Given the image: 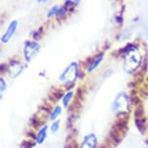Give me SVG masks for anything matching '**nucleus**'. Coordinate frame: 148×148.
I'll use <instances>...</instances> for the list:
<instances>
[{"instance_id":"nucleus-1","label":"nucleus","mask_w":148,"mask_h":148,"mask_svg":"<svg viewBox=\"0 0 148 148\" xmlns=\"http://www.w3.org/2000/svg\"><path fill=\"white\" fill-rule=\"evenodd\" d=\"M77 75H79V68H77V62H72L70 63L68 67L64 70L63 73L61 74L59 79L61 82L65 83H74L76 82Z\"/></svg>"},{"instance_id":"nucleus-2","label":"nucleus","mask_w":148,"mask_h":148,"mask_svg":"<svg viewBox=\"0 0 148 148\" xmlns=\"http://www.w3.org/2000/svg\"><path fill=\"white\" fill-rule=\"evenodd\" d=\"M40 45L37 42L34 41H28L26 42L23 47V56L24 59L27 63L31 62V61L36 57V55L40 51Z\"/></svg>"},{"instance_id":"nucleus-3","label":"nucleus","mask_w":148,"mask_h":148,"mask_svg":"<svg viewBox=\"0 0 148 148\" xmlns=\"http://www.w3.org/2000/svg\"><path fill=\"white\" fill-rule=\"evenodd\" d=\"M18 29V21H13L10 22V24L8 25L6 31L4 32V34L1 37V42L3 44H7L11 39L13 38V36L15 35V33Z\"/></svg>"},{"instance_id":"nucleus-4","label":"nucleus","mask_w":148,"mask_h":148,"mask_svg":"<svg viewBox=\"0 0 148 148\" xmlns=\"http://www.w3.org/2000/svg\"><path fill=\"white\" fill-rule=\"evenodd\" d=\"M97 147V138L94 134L87 135L83 138L79 148H96Z\"/></svg>"},{"instance_id":"nucleus-5","label":"nucleus","mask_w":148,"mask_h":148,"mask_svg":"<svg viewBox=\"0 0 148 148\" xmlns=\"http://www.w3.org/2000/svg\"><path fill=\"white\" fill-rule=\"evenodd\" d=\"M103 59H104V53H100L99 55H97V56L93 59V61L90 63V65L88 66V72L89 73L93 72L94 70L102 63Z\"/></svg>"},{"instance_id":"nucleus-6","label":"nucleus","mask_w":148,"mask_h":148,"mask_svg":"<svg viewBox=\"0 0 148 148\" xmlns=\"http://www.w3.org/2000/svg\"><path fill=\"white\" fill-rule=\"evenodd\" d=\"M47 126L45 125V127L42 128V129L39 131V133L37 134L36 141H37L38 144H42L45 141V139L47 138Z\"/></svg>"},{"instance_id":"nucleus-7","label":"nucleus","mask_w":148,"mask_h":148,"mask_svg":"<svg viewBox=\"0 0 148 148\" xmlns=\"http://www.w3.org/2000/svg\"><path fill=\"white\" fill-rule=\"evenodd\" d=\"M10 69H14V70H10L11 77H14L19 76L22 73V71H23V67L19 63H16V65H15V63H14V67L10 66Z\"/></svg>"},{"instance_id":"nucleus-8","label":"nucleus","mask_w":148,"mask_h":148,"mask_svg":"<svg viewBox=\"0 0 148 148\" xmlns=\"http://www.w3.org/2000/svg\"><path fill=\"white\" fill-rule=\"evenodd\" d=\"M136 125L139 132L141 134H145V132H146V120H143L141 118H136Z\"/></svg>"},{"instance_id":"nucleus-9","label":"nucleus","mask_w":148,"mask_h":148,"mask_svg":"<svg viewBox=\"0 0 148 148\" xmlns=\"http://www.w3.org/2000/svg\"><path fill=\"white\" fill-rule=\"evenodd\" d=\"M73 96H74V92H73L72 90L68 91V92H67V93L63 96V98H62V101H63V106H64V107H65V108H67V107H68V106H69L70 101H71V100H72Z\"/></svg>"},{"instance_id":"nucleus-10","label":"nucleus","mask_w":148,"mask_h":148,"mask_svg":"<svg viewBox=\"0 0 148 148\" xmlns=\"http://www.w3.org/2000/svg\"><path fill=\"white\" fill-rule=\"evenodd\" d=\"M61 111H62V108L59 107V106L55 107L54 110L51 112V115H49V119H51V121H52V120H55L61 114Z\"/></svg>"},{"instance_id":"nucleus-11","label":"nucleus","mask_w":148,"mask_h":148,"mask_svg":"<svg viewBox=\"0 0 148 148\" xmlns=\"http://www.w3.org/2000/svg\"><path fill=\"white\" fill-rule=\"evenodd\" d=\"M59 9H60V6H58V5H54V6H52L51 9L49 10V12H47V18H51V16L57 15Z\"/></svg>"},{"instance_id":"nucleus-12","label":"nucleus","mask_w":148,"mask_h":148,"mask_svg":"<svg viewBox=\"0 0 148 148\" xmlns=\"http://www.w3.org/2000/svg\"><path fill=\"white\" fill-rule=\"evenodd\" d=\"M136 118H141L144 114V108L142 105H138V107L136 108Z\"/></svg>"},{"instance_id":"nucleus-13","label":"nucleus","mask_w":148,"mask_h":148,"mask_svg":"<svg viewBox=\"0 0 148 148\" xmlns=\"http://www.w3.org/2000/svg\"><path fill=\"white\" fill-rule=\"evenodd\" d=\"M60 127V120H56V121L52 122L51 126V133H56L58 130H59Z\"/></svg>"},{"instance_id":"nucleus-14","label":"nucleus","mask_w":148,"mask_h":148,"mask_svg":"<svg viewBox=\"0 0 148 148\" xmlns=\"http://www.w3.org/2000/svg\"><path fill=\"white\" fill-rule=\"evenodd\" d=\"M30 125H31V127L34 128V129H38V128L40 127V123L38 121V118H36V115L32 116V118L30 119Z\"/></svg>"},{"instance_id":"nucleus-15","label":"nucleus","mask_w":148,"mask_h":148,"mask_svg":"<svg viewBox=\"0 0 148 148\" xmlns=\"http://www.w3.org/2000/svg\"><path fill=\"white\" fill-rule=\"evenodd\" d=\"M34 145H35V143H33L32 141L23 140V141H22V143L21 144V148H32Z\"/></svg>"},{"instance_id":"nucleus-16","label":"nucleus","mask_w":148,"mask_h":148,"mask_svg":"<svg viewBox=\"0 0 148 148\" xmlns=\"http://www.w3.org/2000/svg\"><path fill=\"white\" fill-rule=\"evenodd\" d=\"M0 89H1V92L5 91L7 89V83L3 79H1V82H0Z\"/></svg>"},{"instance_id":"nucleus-17","label":"nucleus","mask_w":148,"mask_h":148,"mask_svg":"<svg viewBox=\"0 0 148 148\" xmlns=\"http://www.w3.org/2000/svg\"><path fill=\"white\" fill-rule=\"evenodd\" d=\"M79 2V0H66L67 5H77Z\"/></svg>"},{"instance_id":"nucleus-18","label":"nucleus","mask_w":148,"mask_h":148,"mask_svg":"<svg viewBox=\"0 0 148 148\" xmlns=\"http://www.w3.org/2000/svg\"><path fill=\"white\" fill-rule=\"evenodd\" d=\"M27 136L30 138L35 139V140H36V138H37V135H35V134L33 133V132H28V133H27Z\"/></svg>"},{"instance_id":"nucleus-19","label":"nucleus","mask_w":148,"mask_h":148,"mask_svg":"<svg viewBox=\"0 0 148 148\" xmlns=\"http://www.w3.org/2000/svg\"><path fill=\"white\" fill-rule=\"evenodd\" d=\"M47 1V0H37L38 3H46Z\"/></svg>"}]
</instances>
